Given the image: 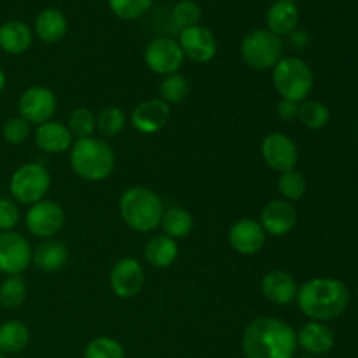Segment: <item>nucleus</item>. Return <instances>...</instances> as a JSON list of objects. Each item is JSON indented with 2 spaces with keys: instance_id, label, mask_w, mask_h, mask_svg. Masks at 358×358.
<instances>
[{
  "instance_id": "nucleus-1",
  "label": "nucleus",
  "mask_w": 358,
  "mask_h": 358,
  "mask_svg": "<svg viewBox=\"0 0 358 358\" xmlns=\"http://www.w3.org/2000/svg\"><path fill=\"white\" fill-rule=\"evenodd\" d=\"M241 348L247 358H294L297 332L282 318L259 317L245 329Z\"/></svg>"
},
{
  "instance_id": "nucleus-2",
  "label": "nucleus",
  "mask_w": 358,
  "mask_h": 358,
  "mask_svg": "<svg viewBox=\"0 0 358 358\" xmlns=\"http://www.w3.org/2000/svg\"><path fill=\"white\" fill-rule=\"evenodd\" d=\"M297 306L313 322H329L341 317L350 304V289L338 278H311L297 290Z\"/></svg>"
},
{
  "instance_id": "nucleus-3",
  "label": "nucleus",
  "mask_w": 358,
  "mask_h": 358,
  "mask_svg": "<svg viewBox=\"0 0 358 358\" xmlns=\"http://www.w3.org/2000/svg\"><path fill=\"white\" fill-rule=\"evenodd\" d=\"M163 213V199L143 185L128 187L119 198V215L122 222L136 233H150L159 227Z\"/></svg>"
},
{
  "instance_id": "nucleus-4",
  "label": "nucleus",
  "mask_w": 358,
  "mask_h": 358,
  "mask_svg": "<svg viewBox=\"0 0 358 358\" xmlns=\"http://www.w3.org/2000/svg\"><path fill=\"white\" fill-rule=\"evenodd\" d=\"M70 166L83 180L103 182L115 170L114 149L103 138L76 140L70 149Z\"/></svg>"
},
{
  "instance_id": "nucleus-5",
  "label": "nucleus",
  "mask_w": 358,
  "mask_h": 358,
  "mask_svg": "<svg viewBox=\"0 0 358 358\" xmlns=\"http://www.w3.org/2000/svg\"><path fill=\"white\" fill-rule=\"evenodd\" d=\"M271 80L280 96L297 103L308 100L315 87L313 70L297 56H283L271 70Z\"/></svg>"
},
{
  "instance_id": "nucleus-6",
  "label": "nucleus",
  "mask_w": 358,
  "mask_h": 358,
  "mask_svg": "<svg viewBox=\"0 0 358 358\" xmlns=\"http://www.w3.org/2000/svg\"><path fill=\"white\" fill-rule=\"evenodd\" d=\"M243 62L254 70H273L283 58L282 37L271 34L268 28L248 31L240 45Z\"/></svg>"
},
{
  "instance_id": "nucleus-7",
  "label": "nucleus",
  "mask_w": 358,
  "mask_h": 358,
  "mask_svg": "<svg viewBox=\"0 0 358 358\" xmlns=\"http://www.w3.org/2000/svg\"><path fill=\"white\" fill-rule=\"evenodd\" d=\"M51 182V173L44 164L24 163L10 177L9 189L14 201L30 206L45 199Z\"/></svg>"
},
{
  "instance_id": "nucleus-8",
  "label": "nucleus",
  "mask_w": 358,
  "mask_h": 358,
  "mask_svg": "<svg viewBox=\"0 0 358 358\" xmlns=\"http://www.w3.org/2000/svg\"><path fill=\"white\" fill-rule=\"evenodd\" d=\"M63 224H65V212L62 205L49 199H42L35 205H30V208L24 213V226L28 233L41 240L56 236L62 231Z\"/></svg>"
},
{
  "instance_id": "nucleus-9",
  "label": "nucleus",
  "mask_w": 358,
  "mask_h": 358,
  "mask_svg": "<svg viewBox=\"0 0 358 358\" xmlns=\"http://www.w3.org/2000/svg\"><path fill=\"white\" fill-rule=\"evenodd\" d=\"M143 62L147 69L157 76H170L177 73L184 65L185 56L177 41L170 37H156L147 44L143 51Z\"/></svg>"
},
{
  "instance_id": "nucleus-10",
  "label": "nucleus",
  "mask_w": 358,
  "mask_h": 358,
  "mask_svg": "<svg viewBox=\"0 0 358 358\" xmlns=\"http://www.w3.org/2000/svg\"><path fill=\"white\" fill-rule=\"evenodd\" d=\"M58 108L56 94L45 86H31L21 93L17 112L28 124H44L51 121Z\"/></svg>"
},
{
  "instance_id": "nucleus-11",
  "label": "nucleus",
  "mask_w": 358,
  "mask_h": 358,
  "mask_svg": "<svg viewBox=\"0 0 358 358\" xmlns=\"http://www.w3.org/2000/svg\"><path fill=\"white\" fill-rule=\"evenodd\" d=\"M261 156L266 166L278 173H285V171L296 170L297 161H299V149L289 135L273 131L262 140Z\"/></svg>"
},
{
  "instance_id": "nucleus-12",
  "label": "nucleus",
  "mask_w": 358,
  "mask_h": 358,
  "mask_svg": "<svg viewBox=\"0 0 358 358\" xmlns=\"http://www.w3.org/2000/svg\"><path fill=\"white\" fill-rule=\"evenodd\" d=\"M31 252L27 238L16 231L0 233V273L13 276L27 271L31 266Z\"/></svg>"
},
{
  "instance_id": "nucleus-13",
  "label": "nucleus",
  "mask_w": 358,
  "mask_h": 358,
  "mask_svg": "<svg viewBox=\"0 0 358 358\" xmlns=\"http://www.w3.org/2000/svg\"><path fill=\"white\" fill-rule=\"evenodd\" d=\"M110 289L119 299H131L138 296L145 283V271L142 264L133 257H122L112 266L108 276Z\"/></svg>"
},
{
  "instance_id": "nucleus-14",
  "label": "nucleus",
  "mask_w": 358,
  "mask_h": 358,
  "mask_svg": "<svg viewBox=\"0 0 358 358\" xmlns=\"http://www.w3.org/2000/svg\"><path fill=\"white\" fill-rule=\"evenodd\" d=\"M177 42L185 58L194 63L212 62L219 51L215 35L208 28L199 27V24L180 30Z\"/></svg>"
},
{
  "instance_id": "nucleus-15",
  "label": "nucleus",
  "mask_w": 358,
  "mask_h": 358,
  "mask_svg": "<svg viewBox=\"0 0 358 358\" xmlns=\"http://www.w3.org/2000/svg\"><path fill=\"white\" fill-rule=\"evenodd\" d=\"M268 234L262 229L261 222L250 217L236 220L229 227L227 240H229L231 248L240 255H255L264 248Z\"/></svg>"
},
{
  "instance_id": "nucleus-16",
  "label": "nucleus",
  "mask_w": 358,
  "mask_h": 358,
  "mask_svg": "<svg viewBox=\"0 0 358 358\" xmlns=\"http://www.w3.org/2000/svg\"><path fill=\"white\" fill-rule=\"evenodd\" d=\"M170 115V105L164 103L161 98H150L133 108L129 114V122L142 135H154L168 124Z\"/></svg>"
},
{
  "instance_id": "nucleus-17",
  "label": "nucleus",
  "mask_w": 358,
  "mask_h": 358,
  "mask_svg": "<svg viewBox=\"0 0 358 358\" xmlns=\"http://www.w3.org/2000/svg\"><path fill=\"white\" fill-rule=\"evenodd\" d=\"M297 210L294 208V205L285 199H273L268 205L262 208L261 217H259V222H261L262 229L268 236H285L290 231H294V227L297 226Z\"/></svg>"
},
{
  "instance_id": "nucleus-18",
  "label": "nucleus",
  "mask_w": 358,
  "mask_h": 358,
  "mask_svg": "<svg viewBox=\"0 0 358 358\" xmlns=\"http://www.w3.org/2000/svg\"><path fill=\"white\" fill-rule=\"evenodd\" d=\"M34 142L42 152L63 154L72 149L76 138L72 136L65 122L51 119V121L37 126L34 133Z\"/></svg>"
},
{
  "instance_id": "nucleus-19",
  "label": "nucleus",
  "mask_w": 358,
  "mask_h": 358,
  "mask_svg": "<svg viewBox=\"0 0 358 358\" xmlns=\"http://www.w3.org/2000/svg\"><path fill=\"white\" fill-rule=\"evenodd\" d=\"M297 290H299V287H297L294 276L283 269L269 271L261 282L262 296L276 306H287L292 301H296Z\"/></svg>"
},
{
  "instance_id": "nucleus-20",
  "label": "nucleus",
  "mask_w": 358,
  "mask_h": 358,
  "mask_svg": "<svg viewBox=\"0 0 358 358\" xmlns=\"http://www.w3.org/2000/svg\"><path fill=\"white\" fill-rule=\"evenodd\" d=\"M336 345V336L332 329L324 322H308L297 332V346L304 350L308 355L318 357L331 352Z\"/></svg>"
},
{
  "instance_id": "nucleus-21",
  "label": "nucleus",
  "mask_w": 358,
  "mask_h": 358,
  "mask_svg": "<svg viewBox=\"0 0 358 358\" xmlns=\"http://www.w3.org/2000/svg\"><path fill=\"white\" fill-rule=\"evenodd\" d=\"M69 262V248L63 241L49 238L42 240L31 252V264L37 266L41 271L55 273L63 269Z\"/></svg>"
},
{
  "instance_id": "nucleus-22",
  "label": "nucleus",
  "mask_w": 358,
  "mask_h": 358,
  "mask_svg": "<svg viewBox=\"0 0 358 358\" xmlns=\"http://www.w3.org/2000/svg\"><path fill=\"white\" fill-rule=\"evenodd\" d=\"M266 24L271 34L283 37L296 31L299 24V9L292 0H276L266 14Z\"/></svg>"
},
{
  "instance_id": "nucleus-23",
  "label": "nucleus",
  "mask_w": 358,
  "mask_h": 358,
  "mask_svg": "<svg viewBox=\"0 0 358 358\" xmlns=\"http://www.w3.org/2000/svg\"><path fill=\"white\" fill-rule=\"evenodd\" d=\"M34 31L44 44H56V42L63 41L69 31V20L59 9L48 7L35 17Z\"/></svg>"
},
{
  "instance_id": "nucleus-24",
  "label": "nucleus",
  "mask_w": 358,
  "mask_h": 358,
  "mask_svg": "<svg viewBox=\"0 0 358 358\" xmlns=\"http://www.w3.org/2000/svg\"><path fill=\"white\" fill-rule=\"evenodd\" d=\"M34 42V31L27 23L10 20L0 24V49L7 55H23Z\"/></svg>"
},
{
  "instance_id": "nucleus-25",
  "label": "nucleus",
  "mask_w": 358,
  "mask_h": 358,
  "mask_svg": "<svg viewBox=\"0 0 358 358\" xmlns=\"http://www.w3.org/2000/svg\"><path fill=\"white\" fill-rule=\"evenodd\" d=\"M145 261L156 269H166L175 264L178 259V245L177 240L166 236V234H157L152 236L145 243Z\"/></svg>"
},
{
  "instance_id": "nucleus-26",
  "label": "nucleus",
  "mask_w": 358,
  "mask_h": 358,
  "mask_svg": "<svg viewBox=\"0 0 358 358\" xmlns=\"http://www.w3.org/2000/svg\"><path fill=\"white\" fill-rule=\"evenodd\" d=\"M30 343V329L20 320L3 322L0 325V353L14 355L23 352Z\"/></svg>"
},
{
  "instance_id": "nucleus-27",
  "label": "nucleus",
  "mask_w": 358,
  "mask_h": 358,
  "mask_svg": "<svg viewBox=\"0 0 358 358\" xmlns=\"http://www.w3.org/2000/svg\"><path fill=\"white\" fill-rule=\"evenodd\" d=\"M161 227H163L166 236L173 238V240H184L194 229V219H192L191 212L180 206H171V208L164 210L163 219H161Z\"/></svg>"
},
{
  "instance_id": "nucleus-28",
  "label": "nucleus",
  "mask_w": 358,
  "mask_h": 358,
  "mask_svg": "<svg viewBox=\"0 0 358 358\" xmlns=\"http://www.w3.org/2000/svg\"><path fill=\"white\" fill-rule=\"evenodd\" d=\"M297 119H299L304 128L318 131V129H324L329 124L331 110H329L327 105L318 100H304L299 103Z\"/></svg>"
},
{
  "instance_id": "nucleus-29",
  "label": "nucleus",
  "mask_w": 358,
  "mask_h": 358,
  "mask_svg": "<svg viewBox=\"0 0 358 358\" xmlns=\"http://www.w3.org/2000/svg\"><path fill=\"white\" fill-rule=\"evenodd\" d=\"M28 287L21 275L7 276L0 283V306L6 310H17L27 301Z\"/></svg>"
},
{
  "instance_id": "nucleus-30",
  "label": "nucleus",
  "mask_w": 358,
  "mask_h": 358,
  "mask_svg": "<svg viewBox=\"0 0 358 358\" xmlns=\"http://www.w3.org/2000/svg\"><path fill=\"white\" fill-rule=\"evenodd\" d=\"M124 128L126 114L122 112V108L115 107V105L101 108L100 114L96 115V131L103 138H114V136L121 135Z\"/></svg>"
},
{
  "instance_id": "nucleus-31",
  "label": "nucleus",
  "mask_w": 358,
  "mask_h": 358,
  "mask_svg": "<svg viewBox=\"0 0 358 358\" xmlns=\"http://www.w3.org/2000/svg\"><path fill=\"white\" fill-rule=\"evenodd\" d=\"M189 90H191L189 80L180 72L170 73V76H164L159 83V98L171 107V105L182 103L187 98Z\"/></svg>"
},
{
  "instance_id": "nucleus-32",
  "label": "nucleus",
  "mask_w": 358,
  "mask_h": 358,
  "mask_svg": "<svg viewBox=\"0 0 358 358\" xmlns=\"http://www.w3.org/2000/svg\"><path fill=\"white\" fill-rule=\"evenodd\" d=\"M66 126L76 140L90 138V136H94V131H96V115L90 108L79 107L70 114Z\"/></svg>"
},
{
  "instance_id": "nucleus-33",
  "label": "nucleus",
  "mask_w": 358,
  "mask_h": 358,
  "mask_svg": "<svg viewBox=\"0 0 358 358\" xmlns=\"http://www.w3.org/2000/svg\"><path fill=\"white\" fill-rule=\"evenodd\" d=\"M107 3L119 20L135 21L149 13L152 0H107Z\"/></svg>"
},
{
  "instance_id": "nucleus-34",
  "label": "nucleus",
  "mask_w": 358,
  "mask_h": 358,
  "mask_svg": "<svg viewBox=\"0 0 358 358\" xmlns=\"http://www.w3.org/2000/svg\"><path fill=\"white\" fill-rule=\"evenodd\" d=\"M278 191L285 201H299L304 196V192H306V178L297 170L280 173Z\"/></svg>"
},
{
  "instance_id": "nucleus-35",
  "label": "nucleus",
  "mask_w": 358,
  "mask_h": 358,
  "mask_svg": "<svg viewBox=\"0 0 358 358\" xmlns=\"http://www.w3.org/2000/svg\"><path fill=\"white\" fill-rule=\"evenodd\" d=\"M84 358H124V348L117 339L100 336L87 343Z\"/></svg>"
},
{
  "instance_id": "nucleus-36",
  "label": "nucleus",
  "mask_w": 358,
  "mask_h": 358,
  "mask_svg": "<svg viewBox=\"0 0 358 358\" xmlns=\"http://www.w3.org/2000/svg\"><path fill=\"white\" fill-rule=\"evenodd\" d=\"M171 20L180 30L196 27L201 20V7L196 0H180L171 9Z\"/></svg>"
},
{
  "instance_id": "nucleus-37",
  "label": "nucleus",
  "mask_w": 358,
  "mask_h": 358,
  "mask_svg": "<svg viewBox=\"0 0 358 358\" xmlns=\"http://www.w3.org/2000/svg\"><path fill=\"white\" fill-rule=\"evenodd\" d=\"M28 135H30V124L23 117H20V115L7 119L3 122L2 136L10 145H20V143H23L28 138Z\"/></svg>"
},
{
  "instance_id": "nucleus-38",
  "label": "nucleus",
  "mask_w": 358,
  "mask_h": 358,
  "mask_svg": "<svg viewBox=\"0 0 358 358\" xmlns=\"http://www.w3.org/2000/svg\"><path fill=\"white\" fill-rule=\"evenodd\" d=\"M21 213L17 208V203L13 199L0 198V233L14 231V227L20 224Z\"/></svg>"
},
{
  "instance_id": "nucleus-39",
  "label": "nucleus",
  "mask_w": 358,
  "mask_h": 358,
  "mask_svg": "<svg viewBox=\"0 0 358 358\" xmlns=\"http://www.w3.org/2000/svg\"><path fill=\"white\" fill-rule=\"evenodd\" d=\"M276 114H278L283 121H294V119H297V115H299V103L282 98V100L278 101V105H276Z\"/></svg>"
},
{
  "instance_id": "nucleus-40",
  "label": "nucleus",
  "mask_w": 358,
  "mask_h": 358,
  "mask_svg": "<svg viewBox=\"0 0 358 358\" xmlns=\"http://www.w3.org/2000/svg\"><path fill=\"white\" fill-rule=\"evenodd\" d=\"M6 83H7V77L6 73H3V70L0 69V93H2L3 87H6Z\"/></svg>"
},
{
  "instance_id": "nucleus-41",
  "label": "nucleus",
  "mask_w": 358,
  "mask_h": 358,
  "mask_svg": "<svg viewBox=\"0 0 358 358\" xmlns=\"http://www.w3.org/2000/svg\"><path fill=\"white\" fill-rule=\"evenodd\" d=\"M301 358H317V357H311V355H308V357H301Z\"/></svg>"
},
{
  "instance_id": "nucleus-42",
  "label": "nucleus",
  "mask_w": 358,
  "mask_h": 358,
  "mask_svg": "<svg viewBox=\"0 0 358 358\" xmlns=\"http://www.w3.org/2000/svg\"><path fill=\"white\" fill-rule=\"evenodd\" d=\"M0 358H7L6 355H3V353H0Z\"/></svg>"
},
{
  "instance_id": "nucleus-43",
  "label": "nucleus",
  "mask_w": 358,
  "mask_h": 358,
  "mask_svg": "<svg viewBox=\"0 0 358 358\" xmlns=\"http://www.w3.org/2000/svg\"><path fill=\"white\" fill-rule=\"evenodd\" d=\"M292 2H296V0H292Z\"/></svg>"
}]
</instances>
